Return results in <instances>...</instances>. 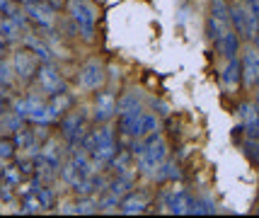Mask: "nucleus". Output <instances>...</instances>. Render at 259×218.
I'll return each mask as SVG.
<instances>
[{"instance_id": "nucleus-24", "label": "nucleus", "mask_w": 259, "mask_h": 218, "mask_svg": "<svg viewBox=\"0 0 259 218\" xmlns=\"http://www.w3.org/2000/svg\"><path fill=\"white\" fill-rule=\"evenodd\" d=\"M24 180L22 170H20V165H15V167H3V182L10 184V187H17V184Z\"/></svg>"}, {"instance_id": "nucleus-9", "label": "nucleus", "mask_w": 259, "mask_h": 218, "mask_svg": "<svg viewBox=\"0 0 259 218\" xmlns=\"http://www.w3.org/2000/svg\"><path fill=\"white\" fill-rule=\"evenodd\" d=\"M104 66H102V61L97 58H90V61H85L78 70V88L85 92H95L100 90L102 85H104Z\"/></svg>"}, {"instance_id": "nucleus-3", "label": "nucleus", "mask_w": 259, "mask_h": 218, "mask_svg": "<svg viewBox=\"0 0 259 218\" xmlns=\"http://www.w3.org/2000/svg\"><path fill=\"white\" fill-rule=\"evenodd\" d=\"M192 201H194V196L189 194L187 189H182V187L162 189L158 196V206L162 208V211L175 213V216H187V213H192Z\"/></svg>"}, {"instance_id": "nucleus-1", "label": "nucleus", "mask_w": 259, "mask_h": 218, "mask_svg": "<svg viewBox=\"0 0 259 218\" xmlns=\"http://www.w3.org/2000/svg\"><path fill=\"white\" fill-rule=\"evenodd\" d=\"M68 15H70V22L75 24L78 34L85 41H95V34H97V12H95L90 0H68Z\"/></svg>"}, {"instance_id": "nucleus-7", "label": "nucleus", "mask_w": 259, "mask_h": 218, "mask_svg": "<svg viewBox=\"0 0 259 218\" xmlns=\"http://www.w3.org/2000/svg\"><path fill=\"white\" fill-rule=\"evenodd\" d=\"M10 66H12V73L15 78L22 82H32L36 78V70H39V58L34 56L29 49H17L10 58Z\"/></svg>"}, {"instance_id": "nucleus-10", "label": "nucleus", "mask_w": 259, "mask_h": 218, "mask_svg": "<svg viewBox=\"0 0 259 218\" xmlns=\"http://www.w3.org/2000/svg\"><path fill=\"white\" fill-rule=\"evenodd\" d=\"M36 85L41 88L46 97H51V95H56V92H66V82L61 78V73L58 68L54 66V61L51 63H39V70H36Z\"/></svg>"}, {"instance_id": "nucleus-2", "label": "nucleus", "mask_w": 259, "mask_h": 218, "mask_svg": "<svg viewBox=\"0 0 259 218\" xmlns=\"http://www.w3.org/2000/svg\"><path fill=\"white\" fill-rule=\"evenodd\" d=\"M230 27L235 29L242 41H252L259 34V20L247 10V5L242 0L230 5Z\"/></svg>"}, {"instance_id": "nucleus-26", "label": "nucleus", "mask_w": 259, "mask_h": 218, "mask_svg": "<svg viewBox=\"0 0 259 218\" xmlns=\"http://www.w3.org/2000/svg\"><path fill=\"white\" fill-rule=\"evenodd\" d=\"M242 3L247 5V10L252 12V15H254V17L259 20V0H242Z\"/></svg>"}, {"instance_id": "nucleus-19", "label": "nucleus", "mask_w": 259, "mask_h": 218, "mask_svg": "<svg viewBox=\"0 0 259 218\" xmlns=\"http://www.w3.org/2000/svg\"><path fill=\"white\" fill-rule=\"evenodd\" d=\"M240 148L245 153V158L259 167V136H247L245 141H240Z\"/></svg>"}, {"instance_id": "nucleus-22", "label": "nucleus", "mask_w": 259, "mask_h": 218, "mask_svg": "<svg viewBox=\"0 0 259 218\" xmlns=\"http://www.w3.org/2000/svg\"><path fill=\"white\" fill-rule=\"evenodd\" d=\"M206 213H215V201L206 199V196H194L189 216H206Z\"/></svg>"}, {"instance_id": "nucleus-5", "label": "nucleus", "mask_w": 259, "mask_h": 218, "mask_svg": "<svg viewBox=\"0 0 259 218\" xmlns=\"http://www.w3.org/2000/svg\"><path fill=\"white\" fill-rule=\"evenodd\" d=\"M24 12H27L29 22L39 27L41 32H49L56 27V5L49 0H34L29 5H24Z\"/></svg>"}, {"instance_id": "nucleus-13", "label": "nucleus", "mask_w": 259, "mask_h": 218, "mask_svg": "<svg viewBox=\"0 0 259 218\" xmlns=\"http://www.w3.org/2000/svg\"><path fill=\"white\" fill-rule=\"evenodd\" d=\"M141 114L143 109H131V112H121L116 114V131L126 138H141Z\"/></svg>"}, {"instance_id": "nucleus-18", "label": "nucleus", "mask_w": 259, "mask_h": 218, "mask_svg": "<svg viewBox=\"0 0 259 218\" xmlns=\"http://www.w3.org/2000/svg\"><path fill=\"white\" fill-rule=\"evenodd\" d=\"M131 109H143L141 107V92L138 90H126L121 97H116V114L131 112Z\"/></svg>"}, {"instance_id": "nucleus-20", "label": "nucleus", "mask_w": 259, "mask_h": 218, "mask_svg": "<svg viewBox=\"0 0 259 218\" xmlns=\"http://www.w3.org/2000/svg\"><path fill=\"white\" fill-rule=\"evenodd\" d=\"M100 204H97V196H78L75 199V213L78 216H88V213H97Z\"/></svg>"}, {"instance_id": "nucleus-4", "label": "nucleus", "mask_w": 259, "mask_h": 218, "mask_svg": "<svg viewBox=\"0 0 259 218\" xmlns=\"http://www.w3.org/2000/svg\"><path fill=\"white\" fill-rule=\"evenodd\" d=\"M58 121H61V141L66 146H78L80 136L88 131V114L75 109V112H66Z\"/></svg>"}, {"instance_id": "nucleus-28", "label": "nucleus", "mask_w": 259, "mask_h": 218, "mask_svg": "<svg viewBox=\"0 0 259 218\" xmlns=\"http://www.w3.org/2000/svg\"><path fill=\"white\" fill-rule=\"evenodd\" d=\"M254 104H257V109H259V85L254 88Z\"/></svg>"}, {"instance_id": "nucleus-6", "label": "nucleus", "mask_w": 259, "mask_h": 218, "mask_svg": "<svg viewBox=\"0 0 259 218\" xmlns=\"http://www.w3.org/2000/svg\"><path fill=\"white\" fill-rule=\"evenodd\" d=\"M240 73H242V85L247 90H254L259 85V51L252 41H247L245 49H240Z\"/></svg>"}, {"instance_id": "nucleus-14", "label": "nucleus", "mask_w": 259, "mask_h": 218, "mask_svg": "<svg viewBox=\"0 0 259 218\" xmlns=\"http://www.w3.org/2000/svg\"><path fill=\"white\" fill-rule=\"evenodd\" d=\"M20 41H22L24 49H29L34 56L39 58V63H51V61H54V56H51V49H49V44L41 39V34H34L32 29H27Z\"/></svg>"}, {"instance_id": "nucleus-16", "label": "nucleus", "mask_w": 259, "mask_h": 218, "mask_svg": "<svg viewBox=\"0 0 259 218\" xmlns=\"http://www.w3.org/2000/svg\"><path fill=\"white\" fill-rule=\"evenodd\" d=\"M221 82L226 85L228 90H235L237 85L242 82V73H240V58H226V66H223V73H221Z\"/></svg>"}, {"instance_id": "nucleus-23", "label": "nucleus", "mask_w": 259, "mask_h": 218, "mask_svg": "<svg viewBox=\"0 0 259 218\" xmlns=\"http://www.w3.org/2000/svg\"><path fill=\"white\" fill-rule=\"evenodd\" d=\"M15 150H17V146H15L12 138L0 136V165H3V162H10L12 158H15Z\"/></svg>"}, {"instance_id": "nucleus-11", "label": "nucleus", "mask_w": 259, "mask_h": 218, "mask_svg": "<svg viewBox=\"0 0 259 218\" xmlns=\"http://www.w3.org/2000/svg\"><path fill=\"white\" fill-rule=\"evenodd\" d=\"M150 206V192L148 189H131L128 194L121 196L119 201V213L124 216H136V213H146Z\"/></svg>"}, {"instance_id": "nucleus-12", "label": "nucleus", "mask_w": 259, "mask_h": 218, "mask_svg": "<svg viewBox=\"0 0 259 218\" xmlns=\"http://www.w3.org/2000/svg\"><path fill=\"white\" fill-rule=\"evenodd\" d=\"M213 46H215V51H218L221 58H233V56H240L242 39L237 36V32L233 27H228L226 32H221V34L213 39Z\"/></svg>"}, {"instance_id": "nucleus-21", "label": "nucleus", "mask_w": 259, "mask_h": 218, "mask_svg": "<svg viewBox=\"0 0 259 218\" xmlns=\"http://www.w3.org/2000/svg\"><path fill=\"white\" fill-rule=\"evenodd\" d=\"M160 131V119L155 112H146L143 109V114H141V138L148 136V134H155Z\"/></svg>"}, {"instance_id": "nucleus-27", "label": "nucleus", "mask_w": 259, "mask_h": 218, "mask_svg": "<svg viewBox=\"0 0 259 218\" xmlns=\"http://www.w3.org/2000/svg\"><path fill=\"white\" fill-rule=\"evenodd\" d=\"M8 5H10V0H0V15L5 12V8H8Z\"/></svg>"}, {"instance_id": "nucleus-29", "label": "nucleus", "mask_w": 259, "mask_h": 218, "mask_svg": "<svg viewBox=\"0 0 259 218\" xmlns=\"http://www.w3.org/2000/svg\"><path fill=\"white\" fill-rule=\"evenodd\" d=\"M0 182H3V167H0Z\"/></svg>"}, {"instance_id": "nucleus-17", "label": "nucleus", "mask_w": 259, "mask_h": 218, "mask_svg": "<svg viewBox=\"0 0 259 218\" xmlns=\"http://www.w3.org/2000/svg\"><path fill=\"white\" fill-rule=\"evenodd\" d=\"M180 177H182V172H180V165H177V162H175V160H167V158H165V160L160 162V167H158V170H155V175H153V180H155V182H158V184L177 182Z\"/></svg>"}, {"instance_id": "nucleus-25", "label": "nucleus", "mask_w": 259, "mask_h": 218, "mask_svg": "<svg viewBox=\"0 0 259 218\" xmlns=\"http://www.w3.org/2000/svg\"><path fill=\"white\" fill-rule=\"evenodd\" d=\"M17 80L15 78V73H12V66H10V61H5V58H0V82L10 90L12 88V82Z\"/></svg>"}, {"instance_id": "nucleus-8", "label": "nucleus", "mask_w": 259, "mask_h": 218, "mask_svg": "<svg viewBox=\"0 0 259 218\" xmlns=\"http://www.w3.org/2000/svg\"><path fill=\"white\" fill-rule=\"evenodd\" d=\"M114 116H116V95H114V90L95 92L90 119L95 124H109Z\"/></svg>"}, {"instance_id": "nucleus-15", "label": "nucleus", "mask_w": 259, "mask_h": 218, "mask_svg": "<svg viewBox=\"0 0 259 218\" xmlns=\"http://www.w3.org/2000/svg\"><path fill=\"white\" fill-rule=\"evenodd\" d=\"M70 104H73V95L70 92H56L46 100V107H49V114H51V121H58L61 116L70 112Z\"/></svg>"}]
</instances>
